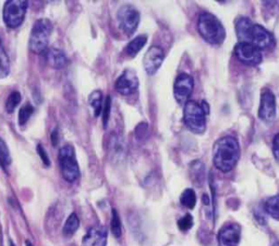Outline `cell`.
<instances>
[{"label":"cell","instance_id":"6da1fadb","mask_svg":"<svg viewBox=\"0 0 279 246\" xmlns=\"http://www.w3.org/2000/svg\"><path fill=\"white\" fill-rule=\"evenodd\" d=\"M235 27L239 43H250L261 51L273 48L276 44L272 33L260 24H254L245 16H239L235 22Z\"/></svg>","mask_w":279,"mask_h":246},{"label":"cell","instance_id":"7a4b0ae2","mask_svg":"<svg viewBox=\"0 0 279 246\" xmlns=\"http://www.w3.org/2000/svg\"><path fill=\"white\" fill-rule=\"evenodd\" d=\"M213 161L215 167L223 173L230 172L240 158V146L237 139L230 136L218 139L213 149Z\"/></svg>","mask_w":279,"mask_h":246},{"label":"cell","instance_id":"3957f363","mask_svg":"<svg viewBox=\"0 0 279 246\" xmlns=\"http://www.w3.org/2000/svg\"><path fill=\"white\" fill-rule=\"evenodd\" d=\"M200 35L212 45H221L226 38V31L221 22L214 14L203 12L198 20Z\"/></svg>","mask_w":279,"mask_h":246},{"label":"cell","instance_id":"277c9868","mask_svg":"<svg viewBox=\"0 0 279 246\" xmlns=\"http://www.w3.org/2000/svg\"><path fill=\"white\" fill-rule=\"evenodd\" d=\"M52 32L53 24L48 19L42 18L36 20L32 28L29 40L31 51L35 54L44 55L48 49V43Z\"/></svg>","mask_w":279,"mask_h":246},{"label":"cell","instance_id":"5b68a950","mask_svg":"<svg viewBox=\"0 0 279 246\" xmlns=\"http://www.w3.org/2000/svg\"><path fill=\"white\" fill-rule=\"evenodd\" d=\"M185 126L194 134H203L206 129V114L202 105L195 101H188L183 109Z\"/></svg>","mask_w":279,"mask_h":246},{"label":"cell","instance_id":"8992f818","mask_svg":"<svg viewBox=\"0 0 279 246\" xmlns=\"http://www.w3.org/2000/svg\"><path fill=\"white\" fill-rule=\"evenodd\" d=\"M29 3L27 0H8L4 6V22L9 29L19 28L26 18Z\"/></svg>","mask_w":279,"mask_h":246},{"label":"cell","instance_id":"52a82bcc","mask_svg":"<svg viewBox=\"0 0 279 246\" xmlns=\"http://www.w3.org/2000/svg\"><path fill=\"white\" fill-rule=\"evenodd\" d=\"M59 163L63 178L67 182H75L80 176L79 164L76 160L75 148L71 145L63 146L59 151Z\"/></svg>","mask_w":279,"mask_h":246},{"label":"cell","instance_id":"ba28073f","mask_svg":"<svg viewBox=\"0 0 279 246\" xmlns=\"http://www.w3.org/2000/svg\"><path fill=\"white\" fill-rule=\"evenodd\" d=\"M120 29L126 34L132 35L140 23V12L132 5H124L117 13Z\"/></svg>","mask_w":279,"mask_h":246},{"label":"cell","instance_id":"9c48e42d","mask_svg":"<svg viewBox=\"0 0 279 246\" xmlns=\"http://www.w3.org/2000/svg\"><path fill=\"white\" fill-rule=\"evenodd\" d=\"M235 56L238 60L248 66H258L263 61L261 49L250 43H238L235 47Z\"/></svg>","mask_w":279,"mask_h":246},{"label":"cell","instance_id":"30bf717a","mask_svg":"<svg viewBox=\"0 0 279 246\" xmlns=\"http://www.w3.org/2000/svg\"><path fill=\"white\" fill-rule=\"evenodd\" d=\"M194 81L188 73H180L174 85V95L179 104H185L193 92Z\"/></svg>","mask_w":279,"mask_h":246},{"label":"cell","instance_id":"8fae6325","mask_svg":"<svg viewBox=\"0 0 279 246\" xmlns=\"http://www.w3.org/2000/svg\"><path fill=\"white\" fill-rule=\"evenodd\" d=\"M164 58H165V53L161 47L154 45L147 49L143 58V66L147 75H155L160 68Z\"/></svg>","mask_w":279,"mask_h":246},{"label":"cell","instance_id":"7c38bea8","mask_svg":"<svg viewBox=\"0 0 279 246\" xmlns=\"http://www.w3.org/2000/svg\"><path fill=\"white\" fill-rule=\"evenodd\" d=\"M259 117L264 121H272L276 117V97L269 90H264L261 94Z\"/></svg>","mask_w":279,"mask_h":246},{"label":"cell","instance_id":"4fadbf2b","mask_svg":"<svg viewBox=\"0 0 279 246\" xmlns=\"http://www.w3.org/2000/svg\"><path fill=\"white\" fill-rule=\"evenodd\" d=\"M117 91L122 95H130L136 91L138 88V78L136 73L132 70H125L122 72V75L117 79L116 81Z\"/></svg>","mask_w":279,"mask_h":246},{"label":"cell","instance_id":"5bb4252c","mask_svg":"<svg viewBox=\"0 0 279 246\" xmlns=\"http://www.w3.org/2000/svg\"><path fill=\"white\" fill-rule=\"evenodd\" d=\"M241 236V229L238 224L231 223L221 228L217 234L219 246H237Z\"/></svg>","mask_w":279,"mask_h":246},{"label":"cell","instance_id":"9a60e30c","mask_svg":"<svg viewBox=\"0 0 279 246\" xmlns=\"http://www.w3.org/2000/svg\"><path fill=\"white\" fill-rule=\"evenodd\" d=\"M107 243V230L103 225L91 228L83 237L82 246H106Z\"/></svg>","mask_w":279,"mask_h":246},{"label":"cell","instance_id":"2e32d148","mask_svg":"<svg viewBox=\"0 0 279 246\" xmlns=\"http://www.w3.org/2000/svg\"><path fill=\"white\" fill-rule=\"evenodd\" d=\"M108 153L112 160H122L126 155V144L122 137L116 133H111L108 136Z\"/></svg>","mask_w":279,"mask_h":246},{"label":"cell","instance_id":"e0dca14e","mask_svg":"<svg viewBox=\"0 0 279 246\" xmlns=\"http://www.w3.org/2000/svg\"><path fill=\"white\" fill-rule=\"evenodd\" d=\"M44 56L47 64L55 69H61L68 64L67 56L58 48H48Z\"/></svg>","mask_w":279,"mask_h":246},{"label":"cell","instance_id":"ac0fdd59","mask_svg":"<svg viewBox=\"0 0 279 246\" xmlns=\"http://www.w3.org/2000/svg\"><path fill=\"white\" fill-rule=\"evenodd\" d=\"M88 104L93 109L94 116L98 117L101 115L104 104H103V93L100 90H95L88 96Z\"/></svg>","mask_w":279,"mask_h":246},{"label":"cell","instance_id":"d6986e66","mask_svg":"<svg viewBox=\"0 0 279 246\" xmlns=\"http://www.w3.org/2000/svg\"><path fill=\"white\" fill-rule=\"evenodd\" d=\"M147 42V36L146 35H138L135 38H133L126 47V54L129 57H134L137 55V53L141 51L144 47V45Z\"/></svg>","mask_w":279,"mask_h":246},{"label":"cell","instance_id":"ffe728a7","mask_svg":"<svg viewBox=\"0 0 279 246\" xmlns=\"http://www.w3.org/2000/svg\"><path fill=\"white\" fill-rule=\"evenodd\" d=\"M79 225H80V220H79L78 216L76 215V213H71L64 223L63 234L68 237L72 236L77 232V230L79 229Z\"/></svg>","mask_w":279,"mask_h":246},{"label":"cell","instance_id":"44dd1931","mask_svg":"<svg viewBox=\"0 0 279 246\" xmlns=\"http://www.w3.org/2000/svg\"><path fill=\"white\" fill-rule=\"evenodd\" d=\"M265 210L270 217L279 220V195L270 197L265 201Z\"/></svg>","mask_w":279,"mask_h":246},{"label":"cell","instance_id":"7402d4cb","mask_svg":"<svg viewBox=\"0 0 279 246\" xmlns=\"http://www.w3.org/2000/svg\"><path fill=\"white\" fill-rule=\"evenodd\" d=\"M180 202L188 209H193L196 204V195L191 188H187L180 196Z\"/></svg>","mask_w":279,"mask_h":246},{"label":"cell","instance_id":"603a6c76","mask_svg":"<svg viewBox=\"0 0 279 246\" xmlns=\"http://www.w3.org/2000/svg\"><path fill=\"white\" fill-rule=\"evenodd\" d=\"M10 72V61L9 57L3 46H0V79L6 78Z\"/></svg>","mask_w":279,"mask_h":246},{"label":"cell","instance_id":"cb8c5ba5","mask_svg":"<svg viewBox=\"0 0 279 246\" xmlns=\"http://www.w3.org/2000/svg\"><path fill=\"white\" fill-rule=\"evenodd\" d=\"M191 175L194 182L198 183V186H200L204 178V166L202 162L195 161L191 163Z\"/></svg>","mask_w":279,"mask_h":246},{"label":"cell","instance_id":"d4e9b609","mask_svg":"<svg viewBox=\"0 0 279 246\" xmlns=\"http://www.w3.org/2000/svg\"><path fill=\"white\" fill-rule=\"evenodd\" d=\"M11 154L9 151V148H8L7 144L0 138V166L4 169L9 167L11 164Z\"/></svg>","mask_w":279,"mask_h":246},{"label":"cell","instance_id":"484cf974","mask_svg":"<svg viewBox=\"0 0 279 246\" xmlns=\"http://www.w3.org/2000/svg\"><path fill=\"white\" fill-rule=\"evenodd\" d=\"M110 230L113 236L120 237L122 233V227H121V221L119 218V215L116 209H112V217H111V223H110Z\"/></svg>","mask_w":279,"mask_h":246},{"label":"cell","instance_id":"4316f807","mask_svg":"<svg viewBox=\"0 0 279 246\" xmlns=\"http://www.w3.org/2000/svg\"><path fill=\"white\" fill-rule=\"evenodd\" d=\"M21 102V94L18 91H13L7 98L6 102V110L8 113H13L16 106Z\"/></svg>","mask_w":279,"mask_h":246},{"label":"cell","instance_id":"83f0119b","mask_svg":"<svg viewBox=\"0 0 279 246\" xmlns=\"http://www.w3.org/2000/svg\"><path fill=\"white\" fill-rule=\"evenodd\" d=\"M33 112H34V108L30 103H26L22 106L19 112V124L21 126L27 124Z\"/></svg>","mask_w":279,"mask_h":246},{"label":"cell","instance_id":"f1b7e54d","mask_svg":"<svg viewBox=\"0 0 279 246\" xmlns=\"http://www.w3.org/2000/svg\"><path fill=\"white\" fill-rule=\"evenodd\" d=\"M135 137L138 141H144L145 139L149 136V126H147L146 122H140V124L135 127L134 130Z\"/></svg>","mask_w":279,"mask_h":246},{"label":"cell","instance_id":"f546056e","mask_svg":"<svg viewBox=\"0 0 279 246\" xmlns=\"http://www.w3.org/2000/svg\"><path fill=\"white\" fill-rule=\"evenodd\" d=\"M193 225V218L191 215H185L178 221V227L181 231H188Z\"/></svg>","mask_w":279,"mask_h":246},{"label":"cell","instance_id":"4dcf8cb0","mask_svg":"<svg viewBox=\"0 0 279 246\" xmlns=\"http://www.w3.org/2000/svg\"><path fill=\"white\" fill-rule=\"evenodd\" d=\"M110 104H111V98L108 95L106 97V100L104 102V112H103V124L104 127H107V122L109 120V114H110Z\"/></svg>","mask_w":279,"mask_h":246},{"label":"cell","instance_id":"1f68e13d","mask_svg":"<svg viewBox=\"0 0 279 246\" xmlns=\"http://www.w3.org/2000/svg\"><path fill=\"white\" fill-rule=\"evenodd\" d=\"M37 153H38L39 158L42 159L43 163L45 164L46 167H49V166H51V160H49L48 154H47L46 150L44 149V147H43L42 145H38V146H37Z\"/></svg>","mask_w":279,"mask_h":246},{"label":"cell","instance_id":"d6a6232c","mask_svg":"<svg viewBox=\"0 0 279 246\" xmlns=\"http://www.w3.org/2000/svg\"><path fill=\"white\" fill-rule=\"evenodd\" d=\"M273 152L275 158L279 161V134H277L273 140Z\"/></svg>","mask_w":279,"mask_h":246},{"label":"cell","instance_id":"836d02e7","mask_svg":"<svg viewBox=\"0 0 279 246\" xmlns=\"http://www.w3.org/2000/svg\"><path fill=\"white\" fill-rule=\"evenodd\" d=\"M52 142H53L54 147H56L57 145H58V142H59V131H58V129H55L52 133Z\"/></svg>","mask_w":279,"mask_h":246},{"label":"cell","instance_id":"e575fe53","mask_svg":"<svg viewBox=\"0 0 279 246\" xmlns=\"http://www.w3.org/2000/svg\"><path fill=\"white\" fill-rule=\"evenodd\" d=\"M201 105H202V108H203V110H204V112H205V114H206V115H207V114L210 113V109H208V104H207L206 102H205V101H203Z\"/></svg>","mask_w":279,"mask_h":246},{"label":"cell","instance_id":"d590c367","mask_svg":"<svg viewBox=\"0 0 279 246\" xmlns=\"http://www.w3.org/2000/svg\"><path fill=\"white\" fill-rule=\"evenodd\" d=\"M26 245H27V246H33V244H32L30 241H27V242H26Z\"/></svg>","mask_w":279,"mask_h":246},{"label":"cell","instance_id":"8d00e7d4","mask_svg":"<svg viewBox=\"0 0 279 246\" xmlns=\"http://www.w3.org/2000/svg\"><path fill=\"white\" fill-rule=\"evenodd\" d=\"M273 246H279V242H275V243L273 244Z\"/></svg>","mask_w":279,"mask_h":246},{"label":"cell","instance_id":"74e56055","mask_svg":"<svg viewBox=\"0 0 279 246\" xmlns=\"http://www.w3.org/2000/svg\"><path fill=\"white\" fill-rule=\"evenodd\" d=\"M10 246H15V245H14L12 242H10Z\"/></svg>","mask_w":279,"mask_h":246},{"label":"cell","instance_id":"f35d334b","mask_svg":"<svg viewBox=\"0 0 279 246\" xmlns=\"http://www.w3.org/2000/svg\"><path fill=\"white\" fill-rule=\"evenodd\" d=\"M0 46H2V39H0Z\"/></svg>","mask_w":279,"mask_h":246}]
</instances>
